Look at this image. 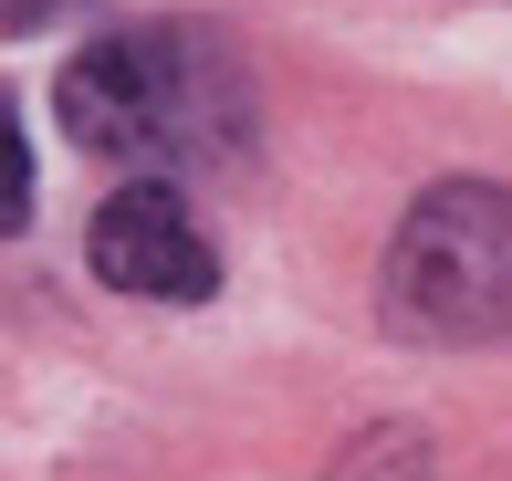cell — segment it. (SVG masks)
I'll return each instance as SVG.
<instances>
[{
  "mask_svg": "<svg viewBox=\"0 0 512 481\" xmlns=\"http://www.w3.org/2000/svg\"><path fill=\"white\" fill-rule=\"evenodd\" d=\"M53 105L84 157H115L136 178L209 168L251 136V74L209 21H136V32L84 42L63 63Z\"/></svg>",
  "mask_w": 512,
  "mask_h": 481,
  "instance_id": "obj_1",
  "label": "cell"
},
{
  "mask_svg": "<svg viewBox=\"0 0 512 481\" xmlns=\"http://www.w3.org/2000/svg\"><path fill=\"white\" fill-rule=\"evenodd\" d=\"M377 304H387V335H408V346L512 335V189L502 178H439L408 199Z\"/></svg>",
  "mask_w": 512,
  "mask_h": 481,
  "instance_id": "obj_2",
  "label": "cell"
},
{
  "mask_svg": "<svg viewBox=\"0 0 512 481\" xmlns=\"http://www.w3.org/2000/svg\"><path fill=\"white\" fill-rule=\"evenodd\" d=\"M84 262H95L115 293H147V304H209V293H220V251H209L199 210L168 178L115 189L95 210V231H84Z\"/></svg>",
  "mask_w": 512,
  "mask_h": 481,
  "instance_id": "obj_3",
  "label": "cell"
},
{
  "mask_svg": "<svg viewBox=\"0 0 512 481\" xmlns=\"http://www.w3.org/2000/svg\"><path fill=\"white\" fill-rule=\"evenodd\" d=\"M335 481H429V440L398 419V429H356L345 440V461H335Z\"/></svg>",
  "mask_w": 512,
  "mask_h": 481,
  "instance_id": "obj_4",
  "label": "cell"
},
{
  "mask_svg": "<svg viewBox=\"0 0 512 481\" xmlns=\"http://www.w3.org/2000/svg\"><path fill=\"white\" fill-rule=\"evenodd\" d=\"M32 220V147H21V116L0 105V241Z\"/></svg>",
  "mask_w": 512,
  "mask_h": 481,
  "instance_id": "obj_5",
  "label": "cell"
},
{
  "mask_svg": "<svg viewBox=\"0 0 512 481\" xmlns=\"http://www.w3.org/2000/svg\"><path fill=\"white\" fill-rule=\"evenodd\" d=\"M74 0H0V32H42V21H63Z\"/></svg>",
  "mask_w": 512,
  "mask_h": 481,
  "instance_id": "obj_6",
  "label": "cell"
}]
</instances>
